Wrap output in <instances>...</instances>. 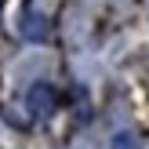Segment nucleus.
Masks as SVG:
<instances>
[{
  "instance_id": "1",
  "label": "nucleus",
  "mask_w": 149,
  "mask_h": 149,
  "mask_svg": "<svg viewBox=\"0 0 149 149\" xmlns=\"http://www.w3.org/2000/svg\"><path fill=\"white\" fill-rule=\"evenodd\" d=\"M26 109L36 116V120H47V116L58 109V91H55V84H51V80H36V84L29 87V95H26Z\"/></svg>"
},
{
  "instance_id": "2",
  "label": "nucleus",
  "mask_w": 149,
  "mask_h": 149,
  "mask_svg": "<svg viewBox=\"0 0 149 149\" xmlns=\"http://www.w3.org/2000/svg\"><path fill=\"white\" fill-rule=\"evenodd\" d=\"M18 33L26 36V40H33V44H44V40L51 36V22H47V15L26 7V11H22V18H18Z\"/></svg>"
},
{
  "instance_id": "3",
  "label": "nucleus",
  "mask_w": 149,
  "mask_h": 149,
  "mask_svg": "<svg viewBox=\"0 0 149 149\" xmlns=\"http://www.w3.org/2000/svg\"><path fill=\"white\" fill-rule=\"evenodd\" d=\"M109 149H138V138H135V135H127V131H120V135H113Z\"/></svg>"
}]
</instances>
